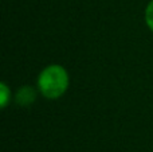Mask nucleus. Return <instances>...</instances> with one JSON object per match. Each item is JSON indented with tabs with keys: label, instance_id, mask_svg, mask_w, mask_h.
I'll use <instances>...</instances> for the list:
<instances>
[{
	"label": "nucleus",
	"instance_id": "nucleus-1",
	"mask_svg": "<svg viewBox=\"0 0 153 152\" xmlns=\"http://www.w3.org/2000/svg\"><path fill=\"white\" fill-rule=\"evenodd\" d=\"M70 83L69 73L63 66L53 63L46 66L38 77V89L43 97L56 100L66 93Z\"/></svg>",
	"mask_w": 153,
	"mask_h": 152
},
{
	"label": "nucleus",
	"instance_id": "nucleus-2",
	"mask_svg": "<svg viewBox=\"0 0 153 152\" xmlns=\"http://www.w3.org/2000/svg\"><path fill=\"white\" fill-rule=\"evenodd\" d=\"M36 100V90H35L32 86H22L18 92H16L15 96V101L18 105L22 107H27V105L32 104V102Z\"/></svg>",
	"mask_w": 153,
	"mask_h": 152
},
{
	"label": "nucleus",
	"instance_id": "nucleus-3",
	"mask_svg": "<svg viewBox=\"0 0 153 152\" xmlns=\"http://www.w3.org/2000/svg\"><path fill=\"white\" fill-rule=\"evenodd\" d=\"M11 101V89L5 82L0 83V107L4 109Z\"/></svg>",
	"mask_w": 153,
	"mask_h": 152
},
{
	"label": "nucleus",
	"instance_id": "nucleus-4",
	"mask_svg": "<svg viewBox=\"0 0 153 152\" xmlns=\"http://www.w3.org/2000/svg\"><path fill=\"white\" fill-rule=\"evenodd\" d=\"M145 23L153 31V0L148 3V5L145 8Z\"/></svg>",
	"mask_w": 153,
	"mask_h": 152
}]
</instances>
